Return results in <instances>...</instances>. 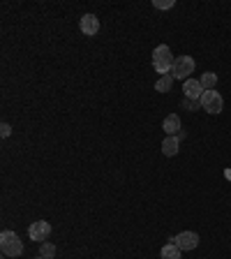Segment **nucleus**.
Returning <instances> with one entry per match:
<instances>
[{
    "instance_id": "obj_13",
    "label": "nucleus",
    "mask_w": 231,
    "mask_h": 259,
    "mask_svg": "<svg viewBox=\"0 0 231 259\" xmlns=\"http://www.w3.org/2000/svg\"><path fill=\"white\" fill-rule=\"evenodd\" d=\"M173 76L171 74H164V76H160V79H157V83H155V91L157 93H169L171 91V86H173Z\"/></svg>"
},
{
    "instance_id": "obj_1",
    "label": "nucleus",
    "mask_w": 231,
    "mask_h": 259,
    "mask_svg": "<svg viewBox=\"0 0 231 259\" xmlns=\"http://www.w3.org/2000/svg\"><path fill=\"white\" fill-rule=\"evenodd\" d=\"M173 60H176V56L171 54V49L167 47V44H160V47H155V51H153V67H155L157 74H171V67H173Z\"/></svg>"
},
{
    "instance_id": "obj_10",
    "label": "nucleus",
    "mask_w": 231,
    "mask_h": 259,
    "mask_svg": "<svg viewBox=\"0 0 231 259\" xmlns=\"http://www.w3.org/2000/svg\"><path fill=\"white\" fill-rule=\"evenodd\" d=\"M178 151H180V137H167L162 141V155L173 157L178 155Z\"/></svg>"
},
{
    "instance_id": "obj_17",
    "label": "nucleus",
    "mask_w": 231,
    "mask_h": 259,
    "mask_svg": "<svg viewBox=\"0 0 231 259\" xmlns=\"http://www.w3.org/2000/svg\"><path fill=\"white\" fill-rule=\"evenodd\" d=\"M0 135H3V139H7V137L12 135V125L10 123H3V125H0Z\"/></svg>"
},
{
    "instance_id": "obj_6",
    "label": "nucleus",
    "mask_w": 231,
    "mask_h": 259,
    "mask_svg": "<svg viewBox=\"0 0 231 259\" xmlns=\"http://www.w3.org/2000/svg\"><path fill=\"white\" fill-rule=\"evenodd\" d=\"M171 243H176L180 250H194L199 245V234L197 232H180L171 238Z\"/></svg>"
},
{
    "instance_id": "obj_7",
    "label": "nucleus",
    "mask_w": 231,
    "mask_h": 259,
    "mask_svg": "<svg viewBox=\"0 0 231 259\" xmlns=\"http://www.w3.org/2000/svg\"><path fill=\"white\" fill-rule=\"evenodd\" d=\"M79 28L86 37H93V35L100 32V19H97L95 14H83L81 16V21H79Z\"/></svg>"
},
{
    "instance_id": "obj_15",
    "label": "nucleus",
    "mask_w": 231,
    "mask_h": 259,
    "mask_svg": "<svg viewBox=\"0 0 231 259\" xmlns=\"http://www.w3.org/2000/svg\"><path fill=\"white\" fill-rule=\"evenodd\" d=\"M173 5H176L173 0H153V7H155V10H171Z\"/></svg>"
},
{
    "instance_id": "obj_12",
    "label": "nucleus",
    "mask_w": 231,
    "mask_h": 259,
    "mask_svg": "<svg viewBox=\"0 0 231 259\" xmlns=\"http://www.w3.org/2000/svg\"><path fill=\"white\" fill-rule=\"evenodd\" d=\"M199 83L204 86V91H215L217 74H215V72H204V74H201V79H199Z\"/></svg>"
},
{
    "instance_id": "obj_18",
    "label": "nucleus",
    "mask_w": 231,
    "mask_h": 259,
    "mask_svg": "<svg viewBox=\"0 0 231 259\" xmlns=\"http://www.w3.org/2000/svg\"><path fill=\"white\" fill-rule=\"evenodd\" d=\"M37 259H44V257H37Z\"/></svg>"
},
{
    "instance_id": "obj_3",
    "label": "nucleus",
    "mask_w": 231,
    "mask_h": 259,
    "mask_svg": "<svg viewBox=\"0 0 231 259\" xmlns=\"http://www.w3.org/2000/svg\"><path fill=\"white\" fill-rule=\"evenodd\" d=\"M194 67H197V63H194L192 56H176L173 67H171V76H173V79L188 81L190 74H194Z\"/></svg>"
},
{
    "instance_id": "obj_14",
    "label": "nucleus",
    "mask_w": 231,
    "mask_h": 259,
    "mask_svg": "<svg viewBox=\"0 0 231 259\" xmlns=\"http://www.w3.org/2000/svg\"><path fill=\"white\" fill-rule=\"evenodd\" d=\"M39 257L54 259V257H56V245H54V243H49V241L39 243Z\"/></svg>"
},
{
    "instance_id": "obj_8",
    "label": "nucleus",
    "mask_w": 231,
    "mask_h": 259,
    "mask_svg": "<svg viewBox=\"0 0 231 259\" xmlns=\"http://www.w3.org/2000/svg\"><path fill=\"white\" fill-rule=\"evenodd\" d=\"M162 130L167 132V137H178L183 132V123H180V116L178 113H169L164 123H162Z\"/></svg>"
},
{
    "instance_id": "obj_4",
    "label": "nucleus",
    "mask_w": 231,
    "mask_h": 259,
    "mask_svg": "<svg viewBox=\"0 0 231 259\" xmlns=\"http://www.w3.org/2000/svg\"><path fill=\"white\" fill-rule=\"evenodd\" d=\"M201 109L208 113H222V109H224V100H222V95L217 91H206L204 95H201Z\"/></svg>"
},
{
    "instance_id": "obj_9",
    "label": "nucleus",
    "mask_w": 231,
    "mask_h": 259,
    "mask_svg": "<svg viewBox=\"0 0 231 259\" xmlns=\"http://www.w3.org/2000/svg\"><path fill=\"white\" fill-rule=\"evenodd\" d=\"M183 93L188 100H201V95H204V86L199 83V79H188L183 81Z\"/></svg>"
},
{
    "instance_id": "obj_16",
    "label": "nucleus",
    "mask_w": 231,
    "mask_h": 259,
    "mask_svg": "<svg viewBox=\"0 0 231 259\" xmlns=\"http://www.w3.org/2000/svg\"><path fill=\"white\" fill-rule=\"evenodd\" d=\"M199 107H201L199 100H188V97L183 100V109H188V111H197Z\"/></svg>"
},
{
    "instance_id": "obj_2",
    "label": "nucleus",
    "mask_w": 231,
    "mask_h": 259,
    "mask_svg": "<svg viewBox=\"0 0 231 259\" xmlns=\"http://www.w3.org/2000/svg\"><path fill=\"white\" fill-rule=\"evenodd\" d=\"M0 250L5 257H19L23 254V241L16 232H3L0 234Z\"/></svg>"
},
{
    "instance_id": "obj_11",
    "label": "nucleus",
    "mask_w": 231,
    "mask_h": 259,
    "mask_svg": "<svg viewBox=\"0 0 231 259\" xmlns=\"http://www.w3.org/2000/svg\"><path fill=\"white\" fill-rule=\"evenodd\" d=\"M180 252H183V250L178 248L176 243H171V241H169L167 245H162V250H160V257H162V259H183V257H180Z\"/></svg>"
},
{
    "instance_id": "obj_5",
    "label": "nucleus",
    "mask_w": 231,
    "mask_h": 259,
    "mask_svg": "<svg viewBox=\"0 0 231 259\" xmlns=\"http://www.w3.org/2000/svg\"><path fill=\"white\" fill-rule=\"evenodd\" d=\"M28 236H30L32 241L44 243L49 236H51V222H47V220H37V222H32L30 229H28Z\"/></svg>"
}]
</instances>
